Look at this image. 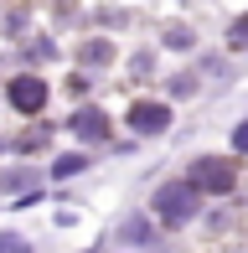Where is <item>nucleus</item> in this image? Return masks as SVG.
Wrapping results in <instances>:
<instances>
[{
  "mask_svg": "<svg viewBox=\"0 0 248 253\" xmlns=\"http://www.w3.org/2000/svg\"><path fill=\"white\" fill-rule=\"evenodd\" d=\"M233 181H238V166H233V160L202 155L197 166H191V186H197V191H212V197H222V191H233Z\"/></svg>",
  "mask_w": 248,
  "mask_h": 253,
  "instance_id": "1",
  "label": "nucleus"
},
{
  "mask_svg": "<svg viewBox=\"0 0 248 253\" xmlns=\"http://www.w3.org/2000/svg\"><path fill=\"white\" fill-rule=\"evenodd\" d=\"M155 212H161V222H171V227H181L191 222V212H197V186H161L155 191Z\"/></svg>",
  "mask_w": 248,
  "mask_h": 253,
  "instance_id": "2",
  "label": "nucleus"
},
{
  "mask_svg": "<svg viewBox=\"0 0 248 253\" xmlns=\"http://www.w3.org/2000/svg\"><path fill=\"white\" fill-rule=\"evenodd\" d=\"M10 103H16L21 114H37L41 103H47V83H41V78H10Z\"/></svg>",
  "mask_w": 248,
  "mask_h": 253,
  "instance_id": "3",
  "label": "nucleus"
},
{
  "mask_svg": "<svg viewBox=\"0 0 248 253\" xmlns=\"http://www.w3.org/2000/svg\"><path fill=\"white\" fill-rule=\"evenodd\" d=\"M129 124H134V134H161L165 124H171V109H165V103H134Z\"/></svg>",
  "mask_w": 248,
  "mask_h": 253,
  "instance_id": "4",
  "label": "nucleus"
},
{
  "mask_svg": "<svg viewBox=\"0 0 248 253\" xmlns=\"http://www.w3.org/2000/svg\"><path fill=\"white\" fill-rule=\"evenodd\" d=\"M73 129L83 134V140H104L109 124H104V114H98V109H83V114H73Z\"/></svg>",
  "mask_w": 248,
  "mask_h": 253,
  "instance_id": "5",
  "label": "nucleus"
},
{
  "mask_svg": "<svg viewBox=\"0 0 248 253\" xmlns=\"http://www.w3.org/2000/svg\"><path fill=\"white\" fill-rule=\"evenodd\" d=\"M88 160L83 155H67V160H57V176H78V170H83Z\"/></svg>",
  "mask_w": 248,
  "mask_h": 253,
  "instance_id": "6",
  "label": "nucleus"
},
{
  "mask_svg": "<svg viewBox=\"0 0 248 253\" xmlns=\"http://www.w3.org/2000/svg\"><path fill=\"white\" fill-rule=\"evenodd\" d=\"M238 42H248V16H243V21H233V47H238Z\"/></svg>",
  "mask_w": 248,
  "mask_h": 253,
  "instance_id": "7",
  "label": "nucleus"
},
{
  "mask_svg": "<svg viewBox=\"0 0 248 253\" xmlns=\"http://www.w3.org/2000/svg\"><path fill=\"white\" fill-rule=\"evenodd\" d=\"M0 253H26V243L21 238H0Z\"/></svg>",
  "mask_w": 248,
  "mask_h": 253,
  "instance_id": "8",
  "label": "nucleus"
},
{
  "mask_svg": "<svg viewBox=\"0 0 248 253\" xmlns=\"http://www.w3.org/2000/svg\"><path fill=\"white\" fill-rule=\"evenodd\" d=\"M233 145H238V150H248V124H243L238 134H233Z\"/></svg>",
  "mask_w": 248,
  "mask_h": 253,
  "instance_id": "9",
  "label": "nucleus"
}]
</instances>
